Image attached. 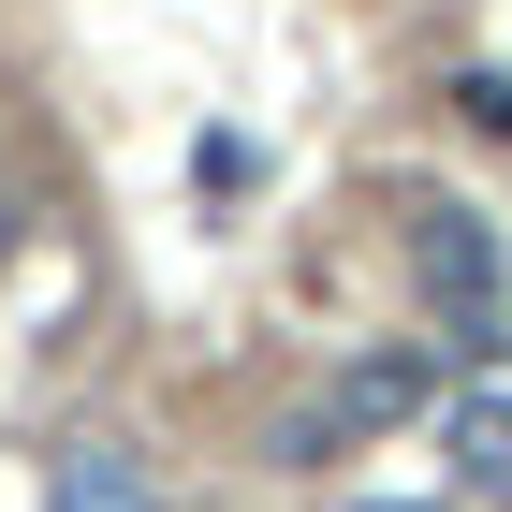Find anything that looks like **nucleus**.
<instances>
[{"label": "nucleus", "instance_id": "nucleus-1", "mask_svg": "<svg viewBox=\"0 0 512 512\" xmlns=\"http://www.w3.org/2000/svg\"><path fill=\"white\" fill-rule=\"evenodd\" d=\"M410 278H425V308H439V337L454 352H498V220H469V205H410Z\"/></svg>", "mask_w": 512, "mask_h": 512}, {"label": "nucleus", "instance_id": "nucleus-2", "mask_svg": "<svg viewBox=\"0 0 512 512\" xmlns=\"http://www.w3.org/2000/svg\"><path fill=\"white\" fill-rule=\"evenodd\" d=\"M44 512H161V483L132 439H74V454H44Z\"/></svg>", "mask_w": 512, "mask_h": 512}, {"label": "nucleus", "instance_id": "nucleus-3", "mask_svg": "<svg viewBox=\"0 0 512 512\" xmlns=\"http://www.w3.org/2000/svg\"><path fill=\"white\" fill-rule=\"evenodd\" d=\"M425 395H439V366H425V352H366L352 381H337V425H410Z\"/></svg>", "mask_w": 512, "mask_h": 512}, {"label": "nucleus", "instance_id": "nucleus-4", "mask_svg": "<svg viewBox=\"0 0 512 512\" xmlns=\"http://www.w3.org/2000/svg\"><path fill=\"white\" fill-rule=\"evenodd\" d=\"M454 483L512 498V395H454Z\"/></svg>", "mask_w": 512, "mask_h": 512}, {"label": "nucleus", "instance_id": "nucleus-5", "mask_svg": "<svg viewBox=\"0 0 512 512\" xmlns=\"http://www.w3.org/2000/svg\"><path fill=\"white\" fill-rule=\"evenodd\" d=\"M454 118H469L483 147H512V74H454Z\"/></svg>", "mask_w": 512, "mask_h": 512}, {"label": "nucleus", "instance_id": "nucleus-6", "mask_svg": "<svg viewBox=\"0 0 512 512\" xmlns=\"http://www.w3.org/2000/svg\"><path fill=\"white\" fill-rule=\"evenodd\" d=\"M352 512H425V498H352Z\"/></svg>", "mask_w": 512, "mask_h": 512}]
</instances>
